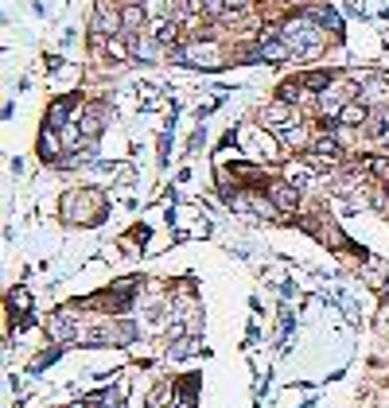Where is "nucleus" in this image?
Wrapping results in <instances>:
<instances>
[{
  "label": "nucleus",
  "mask_w": 389,
  "mask_h": 408,
  "mask_svg": "<svg viewBox=\"0 0 389 408\" xmlns=\"http://www.w3.org/2000/svg\"><path fill=\"white\" fill-rule=\"evenodd\" d=\"M101 129H105V105H90L82 113V132L94 140V136H101Z\"/></svg>",
  "instance_id": "6"
},
{
  "label": "nucleus",
  "mask_w": 389,
  "mask_h": 408,
  "mask_svg": "<svg viewBox=\"0 0 389 408\" xmlns=\"http://www.w3.org/2000/svg\"><path fill=\"white\" fill-rule=\"evenodd\" d=\"M222 4H226V8H245L249 0H222Z\"/></svg>",
  "instance_id": "20"
},
{
  "label": "nucleus",
  "mask_w": 389,
  "mask_h": 408,
  "mask_svg": "<svg viewBox=\"0 0 389 408\" xmlns=\"http://www.w3.org/2000/svg\"><path fill=\"white\" fill-rule=\"evenodd\" d=\"M292 120H296V117H292L288 101H273V105L265 109V125H268V129H292Z\"/></svg>",
  "instance_id": "5"
},
{
  "label": "nucleus",
  "mask_w": 389,
  "mask_h": 408,
  "mask_svg": "<svg viewBox=\"0 0 389 408\" xmlns=\"http://www.w3.org/2000/svg\"><path fill=\"white\" fill-rule=\"evenodd\" d=\"M358 101H362V105L389 101V78H386V74H374L370 82H362V90H358Z\"/></svg>",
  "instance_id": "4"
},
{
  "label": "nucleus",
  "mask_w": 389,
  "mask_h": 408,
  "mask_svg": "<svg viewBox=\"0 0 389 408\" xmlns=\"http://www.w3.org/2000/svg\"><path fill=\"white\" fill-rule=\"evenodd\" d=\"M156 43L164 51H175V43H179V20H164L156 27Z\"/></svg>",
  "instance_id": "8"
},
{
  "label": "nucleus",
  "mask_w": 389,
  "mask_h": 408,
  "mask_svg": "<svg viewBox=\"0 0 389 408\" xmlns=\"http://www.w3.org/2000/svg\"><path fill=\"white\" fill-rule=\"evenodd\" d=\"M90 31H94V39H105V36H121L125 24H121V16L117 12H105V4H97L94 8V20H90Z\"/></svg>",
  "instance_id": "2"
},
{
  "label": "nucleus",
  "mask_w": 389,
  "mask_h": 408,
  "mask_svg": "<svg viewBox=\"0 0 389 408\" xmlns=\"http://www.w3.org/2000/svg\"><path fill=\"white\" fill-rule=\"evenodd\" d=\"M39 160H47V164H59V136H55V129H43L39 132Z\"/></svg>",
  "instance_id": "7"
},
{
  "label": "nucleus",
  "mask_w": 389,
  "mask_h": 408,
  "mask_svg": "<svg viewBox=\"0 0 389 408\" xmlns=\"http://www.w3.org/2000/svg\"><path fill=\"white\" fill-rule=\"evenodd\" d=\"M71 319H66V311H55L51 315V323H47V335H51V342H66L71 338Z\"/></svg>",
  "instance_id": "9"
},
{
  "label": "nucleus",
  "mask_w": 389,
  "mask_h": 408,
  "mask_svg": "<svg viewBox=\"0 0 389 408\" xmlns=\"http://www.w3.org/2000/svg\"><path fill=\"white\" fill-rule=\"evenodd\" d=\"M175 408H194V400H191V396H183V400H179Z\"/></svg>",
  "instance_id": "21"
},
{
  "label": "nucleus",
  "mask_w": 389,
  "mask_h": 408,
  "mask_svg": "<svg viewBox=\"0 0 389 408\" xmlns=\"http://www.w3.org/2000/svg\"><path fill=\"white\" fill-rule=\"evenodd\" d=\"M261 51H265V59H268V62H284L292 47L284 43V39H273V43H261Z\"/></svg>",
  "instance_id": "15"
},
{
  "label": "nucleus",
  "mask_w": 389,
  "mask_h": 408,
  "mask_svg": "<svg viewBox=\"0 0 389 408\" xmlns=\"http://www.w3.org/2000/svg\"><path fill=\"white\" fill-rule=\"evenodd\" d=\"M386 191H389V183H386Z\"/></svg>",
  "instance_id": "22"
},
{
  "label": "nucleus",
  "mask_w": 389,
  "mask_h": 408,
  "mask_svg": "<svg viewBox=\"0 0 389 408\" xmlns=\"http://www.w3.org/2000/svg\"><path fill=\"white\" fill-rule=\"evenodd\" d=\"M339 120L342 125H366V120H370V105H362V101H347L342 113H339Z\"/></svg>",
  "instance_id": "10"
},
{
  "label": "nucleus",
  "mask_w": 389,
  "mask_h": 408,
  "mask_svg": "<svg viewBox=\"0 0 389 408\" xmlns=\"http://www.w3.org/2000/svg\"><path fill=\"white\" fill-rule=\"evenodd\" d=\"M171 55V62H187V66H218V55H214V47H203V43H194V47H175V51H168Z\"/></svg>",
  "instance_id": "1"
},
{
  "label": "nucleus",
  "mask_w": 389,
  "mask_h": 408,
  "mask_svg": "<svg viewBox=\"0 0 389 408\" xmlns=\"http://www.w3.org/2000/svg\"><path fill=\"white\" fill-rule=\"evenodd\" d=\"M268 203L277 206V210H296V206H300V191H296V183L273 179V183H268Z\"/></svg>",
  "instance_id": "3"
},
{
  "label": "nucleus",
  "mask_w": 389,
  "mask_h": 408,
  "mask_svg": "<svg viewBox=\"0 0 389 408\" xmlns=\"http://www.w3.org/2000/svg\"><path fill=\"white\" fill-rule=\"evenodd\" d=\"M121 24H125V31H129V36H136V31L145 27V8H140V4H129V8L121 12Z\"/></svg>",
  "instance_id": "13"
},
{
  "label": "nucleus",
  "mask_w": 389,
  "mask_h": 408,
  "mask_svg": "<svg viewBox=\"0 0 389 408\" xmlns=\"http://www.w3.org/2000/svg\"><path fill=\"white\" fill-rule=\"evenodd\" d=\"M8 311H27V292H8Z\"/></svg>",
  "instance_id": "19"
},
{
  "label": "nucleus",
  "mask_w": 389,
  "mask_h": 408,
  "mask_svg": "<svg viewBox=\"0 0 389 408\" xmlns=\"http://www.w3.org/2000/svg\"><path fill=\"white\" fill-rule=\"evenodd\" d=\"M164 405H175V385L171 381H160L148 396V408H164Z\"/></svg>",
  "instance_id": "11"
},
{
  "label": "nucleus",
  "mask_w": 389,
  "mask_h": 408,
  "mask_svg": "<svg viewBox=\"0 0 389 408\" xmlns=\"http://www.w3.org/2000/svg\"><path fill=\"white\" fill-rule=\"evenodd\" d=\"M366 132H370V136H386V132H389V113H370Z\"/></svg>",
  "instance_id": "17"
},
{
  "label": "nucleus",
  "mask_w": 389,
  "mask_h": 408,
  "mask_svg": "<svg viewBox=\"0 0 389 408\" xmlns=\"http://www.w3.org/2000/svg\"><path fill=\"white\" fill-rule=\"evenodd\" d=\"M71 97H62V101H55V105H51V117H47V129H62V125H66V117H71Z\"/></svg>",
  "instance_id": "14"
},
{
  "label": "nucleus",
  "mask_w": 389,
  "mask_h": 408,
  "mask_svg": "<svg viewBox=\"0 0 389 408\" xmlns=\"http://www.w3.org/2000/svg\"><path fill=\"white\" fill-rule=\"evenodd\" d=\"M194 350H199V338H179V342H175V346H168V358L175 361V358H187V354H194Z\"/></svg>",
  "instance_id": "16"
},
{
  "label": "nucleus",
  "mask_w": 389,
  "mask_h": 408,
  "mask_svg": "<svg viewBox=\"0 0 389 408\" xmlns=\"http://www.w3.org/2000/svg\"><path fill=\"white\" fill-rule=\"evenodd\" d=\"M300 97H304V86H300V78H292V82L280 86V97H277V101H288V105H292V101H300Z\"/></svg>",
  "instance_id": "18"
},
{
  "label": "nucleus",
  "mask_w": 389,
  "mask_h": 408,
  "mask_svg": "<svg viewBox=\"0 0 389 408\" xmlns=\"http://www.w3.org/2000/svg\"><path fill=\"white\" fill-rule=\"evenodd\" d=\"M300 82H304L308 90H323V94H327L331 86H335V74H331V71H308Z\"/></svg>",
  "instance_id": "12"
}]
</instances>
